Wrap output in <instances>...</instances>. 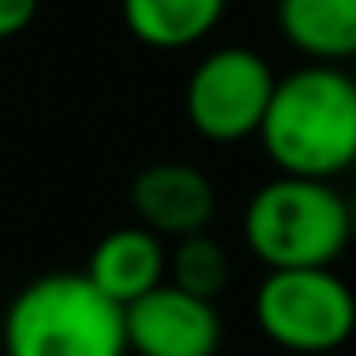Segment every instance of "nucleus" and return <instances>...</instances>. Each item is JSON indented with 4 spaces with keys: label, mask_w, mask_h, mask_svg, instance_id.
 Instances as JSON below:
<instances>
[{
    "label": "nucleus",
    "mask_w": 356,
    "mask_h": 356,
    "mask_svg": "<svg viewBox=\"0 0 356 356\" xmlns=\"http://www.w3.org/2000/svg\"><path fill=\"white\" fill-rule=\"evenodd\" d=\"M4 356H129L124 307L88 273H42L21 286L0 323Z\"/></svg>",
    "instance_id": "obj_2"
},
{
    "label": "nucleus",
    "mask_w": 356,
    "mask_h": 356,
    "mask_svg": "<svg viewBox=\"0 0 356 356\" xmlns=\"http://www.w3.org/2000/svg\"><path fill=\"white\" fill-rule=\"evenodd\" d=\"M261 145L277 175L332 182L356 162V75L340 67H298L277 79Z\"/></svg>",
    "instance_id": "obj_1"
},
{
    "label": "nucleus",
    "mask_w": 356,
    "mask_h": 356,
    "mask_svg": "<svg viewBox=\"0 0 356 356\" xmlns=\"http://www.w3.org/2000/svg\"><path fill=\"white\" fill-rule=\"evenodd\" d=\"M38 4L42 0H0V42L25 33L38 17Z\"/></svg>",
    "instance_id": "obj_12"
},
{
    "label": "nucleus",
    "mask_w": 356,
    "mask_h": 356,
    "mask_svg": "<svg viewBox=\"0 0 356 356\" xmlns=\"http://www.w3.org/2000/svg\"><path fill=\"white\" fill-rule=\"evenodd\" d=\"M241 228L266 269H327L353 245L348 199L323 178H269L253 191Z\"/></svg>",
    "instance_id": "obj_3"
},
{
    "label": "nucleus",
    "mask_w": 356,
    "mask_h": 356,
    "mask_svg": "<svg viewBox=\"0 0 356 356\" xmlns=\"http://www.w3.org/2000/svg\"><path fill=\"white\" fill-rule=\"evenodd\" d=\"M228 277H232V261H228V253H224V245L216 236L195 232V236H182L175 245V253H170V282L178 290L216 302L228 290Z\"/></svg>",
    "instance_id": "obj_11"
},
{
    "label": "nucleus",
    "mask_w": 356,
    "mask_h": 356,
    "mask_svg": "<svg viewBox=\"0 0 356 356\" xmlns=\"http://www.w3.org/2000/svg\"><path fill=\"white\" fill-rule=\"evenodd\" d=\"M277 29L323 67L356 58V0H277Z\"/></svg>",
    "instance_id": "obj_9"
},
{
    "label": "nucleus",
    "mask_w": 356,
    "mask_h": 356,
    "mask_svg": "<svg viewBox=\"0 0 356 356\" xmlns=\"http://www.w3.org/2000/svg\"><path fill=\"white\" fill-rule=\"evenodd\" d=\"M224 8L228 0H120L129 33L154 50H186L203 42L220 25Z\"/></svg>",
    "instance_id": "obj_10"
},
{
    "label": "nucleus",
    "mask_w": 356,
    "mask_h": 356,
    "mask_svg": "<svg viewBox=\"0 0 356 356\" xmlns=\"http://www.w3.org/2000/svg\"><path fill=\"white\" fill-rule=\"evenodd\" d=\"M348 220H353V245H356V199H348Z\"/></svg>",
    "instance_id": "obj_13"
},
{
    "label": "nucleus",
    "mask_w": 356,
    "mask_h": 356,
    "mask_svg": "<svg viewBox=\"0 0 356 356\" xmlns=\"http://www.w3.org/2000/svg\"><path fill=\"white\" fill-rule=\"evenodd\" d=\"M129 353L137 356H216L224 340V323L216 302L162 282L133 307H124Z\"/></svg>",
    "instance_id": "obj_6"
},
{
    "label": "nucleus",
    "mask_w": 356,
    "mask_h": 356,
    "mask_svg": "<svg viewBox=\"0 0 356 356\" xmlns=\"http://www.w3.org/2000/svg\"><path fill=\"white\" fill-rule=\"evenodd\" d=\"M91 282L116 302V307H133L137 298H145L149 290H158L162 282H170V253L166 241L154 236L149 228H112L108 236L95 241L83 266Z\"/></svg>",
    "instance_id": "obj_8"
},
{
    "label": "nucleus",
    "mask_w": 356,
    "mask_h": 356,
    "mask_svg": "<svg viewBox=\"0 0 356 356\" xmlns=\"http://www.w3.org/2000/svg\"><path fill=\"white\" fill-rule=\"evenodd\" d=\"M129 203L141 228L162 241H182L207 232L216 216V186L211 178L186 162H154L129 186Z\"/></svg>",
    "instance_id": "obj_7"
},
{
    "label": "nucleus",
    "mask_w": 356,
    "mask_h": 356,
    "mask_svg": "<svg viewBox=\"0 0 356 356\" xmlns=\"http://www.w3.org/2000/svg\"><path fill=\"white\" fill-rule=\"evenodd\" d=\"M257 327L286 353H336L356 332V294L336 269H269L253 298Z\"/></svg>",
    "instance_id": "obj_4"
},
{
    "label": "nucleus",
    "mask_w": 356,
    "mask_h": 356,
    "mask_svg": "<svg viewBox=\"0 0 356 356\" xmlns=\"http://www.w3.org/2000/svg\"><path fill=\"white\" fill-rule=\"evenodd\" d=\"M277 88V75L269 63L249 46H224L211 50L186 79V120L203 141L236 145L261 133L269 99Z\"/></svg>",
    "instance_id": "obj_5"
}]
</instances>
